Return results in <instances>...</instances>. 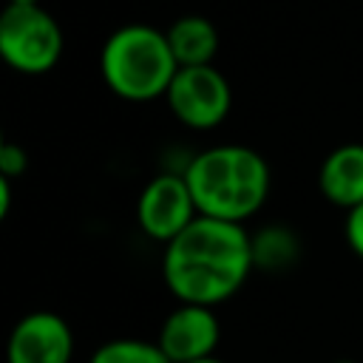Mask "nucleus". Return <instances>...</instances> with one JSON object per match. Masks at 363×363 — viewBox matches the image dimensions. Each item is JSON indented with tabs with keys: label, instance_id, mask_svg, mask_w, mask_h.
Listing matches in <instances>:
<instances>
[{
	"label": "nucleus",
	"instance_id": "obj_17",
	"mask_svg": "<svg viewBox=\"0 0 363 363\" xmlns=\"http://www.w3.org/2000/svg\"><path fill=\"white\" fill-rule=\"evenodd\" d=\"M193 363H224V360H218L216 354H210V357H201V360H193Z\"/></svg>",
	"mask_w": 363,
	"mask_h": 363
},
{
	"label": "nucleus",
	"instance_id": "obj_18",
	"mask_svg": "<svg viewBox=\"0 0 363 363\" xmlns=\"http://www.w3.org/2000/svg\"><path fill=\"white\" fill-rule=\"evenodd\" d=\"M335 363H354V360H335Z\"/></svg>",
	"mask_w": 363,
	"mask_h": 363
},
{
	"label": "nucleus",
	"instance_id": "obj_16",
	"mask_svg": "<svg viewBox=\"0 0 363 363\" xmlns=\"http://www.w3.org/2000/svg\"><path fill=\"white\" fill-rule=\"evenodd\" d=\"M14 6H40V0H9Z\"/></svg>",
	"mask_w": 363,
	"mask_h": 363
},
{
	"label": "nucleus",
	"instance_id": "obj_9",
	"mask_svg": "<svg viewBox=\"0 0 363 363\" xmlns=\"http://www.w3.org/2000/svg\"><path fill=\"white\" fill-rule=\"evenodd\" d=\"M318 187L323 199L340 210H352L363 201V145L349 142L335 147L318 170Z\"/></svg>",
	"mask_w": 363,
	"mask_h": 363
},
{
	"label": "nucleus",
	"instance_id": "obj_8",
	"mask_svg": "<svg viewBox=\"0 0 363 363\" xmlns=\"http://www.w3.org/2000/svg\"><path fill=\"white\" fill-rule=\"evenodd\" d=\"M213 309L216 306L204 303H179L176 309H170L159 326V349L173 363H193L210 357L221 337V326Z\"/></svg>",
	"mask_w": 363,
	"mask_h": 363
},
{
	"label": "nucleus",
	"instance_id": "obj_3",
	"mask_svg": "<svg viewBox=\"0 0 363 363\" xmlns=\"http://www.w3.org/2000/svg\"><path fill=\"white\" fill-rule=\"evenodd\" d=\"M179 62L170 51L167 34L130 23L116 28L99 51V74L105 85L128 102H150L167 94Z\"/></svg>",
	"mask_w": 363,
	"mask_h": 363
},
{
	"label": "nucleus",
	"instance_id": "obj_6",
	"mask_svg": "<svg viewBox=\"0 0 363 363\" xmlns=\"http://www.w3.org/2000/svg\"><path fill=\"white\" fill-rule=\"evenodd\" d=\"M199 216L196 199L182 170H164L153 176L136 199V221L153 241H173Z\"/></svg>",
	"mask_w": 363,
	"mask_h": 363
},
{
	"label": "nucleus",
	"instance_id": "obj_7",
	"mask_svg": "<svg viewBox=\"0 0 363 363\" xmlns=\"http://www.w3.org/2000/svg\"><path fill=\"white\" fill-rule=\"evenodd\" d=\"M74 332L57 312L37 309L23 315L6 343L9 363H71Z\"/></svg>",
	"mask_w": 363,
	"mask_h": 363
},
{
	"label": "nucleus",
	"instance_id": "obj_1",
	"mask_svg": "<svg viewBox=\"0 0 363 363\" xmlns=\"http://www.w3.org/2000/svg\"><path fill=\"white\" fill-rule=\"evenodd\" d=\"M252 269L250 230L210 216H196L162 252V278L179 303L218 306L244 286Z\"/></svg>",
	"mask_w": 363,
	"mask_h": 363
},
{
	"label": "nucleus",
	"instance_id": "obj_5",
	"mask_svg": "<svg viewBox=\"0 0 363 363\" xmlns=\"http://www.w3.org/2000/svg\"><path fill=\"white\" fill-rule=\"evenodd\" d=\"M170 113L190 130H210L221 125L233 108V88L227 77L210 65H184L176 71L167 94Z\"/></svg>",
	"mask_w": 363,
	"mask_h": 363
},
{
	"label": "nucleus",
	"instance_id": "obj_13",
	"mask_svg": "<svg viewBox=\"0 0 363 363\" xmlns=\"http://www.w3.org/2000/svg\"><path fill=\"white\" fill-rule=\"evenodd\" d=\"M26 167H28V153H26V147L17 145V142H3V145H0V176L17 179V176L26 173Z\"/></svg>",
	"mask_w": 363,
	"mask_h": 363
},
{
	"label": "nucleus",
	"instance_id": "obj_15",
	"mask_svg": "<svg viewBox=\"0 0 363 363\" xmlns=\"http://www.w3.org/2000/svg\"><path fill=\"white\" fill-rule=\"evenodd\" d=\"M11 182L14 179L0 176V218H6L9 210H11Z\"/></svg>",
	"mask_w": 363,
	"mask_h": 363
},
{
	"label": "nucleus",
	"instance_id": "obj_10",
	"mask_svg": "<svg viewBox=\"0 0 363 363\" xmlns=\"http://www.w3.org/2000/svg\"><path fill=\"white\" fill-rule=\"evenodd\" d=\"M164 34H167V43H170V51H173L179 68H184V65H210L216 51H218V31L201 14L179 17Z\"/></svg>",
	"mask_w": 363,
	"mask_h": 363
},
{
	"label": "nucleus",
	"instance_id": "obj_11",
	"mask_svg": "<svg viewBox=\"0 0 363 363\" xmlns=\"http://www.w3.org/2000/svg\"><path fill=\"white\" fill-rule=\"evenodd\" d=\"M252 238V264L255 269L284 272L301 255V238L286 224H264L261 230L250 233Z\"/></svg>",
	"mask_w": 363,
	"mask_h": 363
},
{
	"label": "nucleus",
	"instance_id": "obj_2",
	"mask_svg": "<svg viewBox=\"0 0 363 363\" xmlns=\"http://www.w3.org/2000/svg\"><path fill=\"white\" fill-rule=\"evenodd\" d=\"M184 179L196 199L199 216L244 224L269 196V164L247 145H213L184 164Z\"/></svg>",
	"mask_w": 363,
	"mask_h": 363
},
{
	"label": "nucleus",
	"instance_id": "obj_12",
	"mask_svg": "<svg viewBox=\"0 0 363 363\" xmlns=\"http://www.w3.org/2000/svg\"><path fill=\"white\" fill-rule=\"evenodd\" d=\"M88 363H173L156 340L142 337H116L102 343Z\"/></svg>",
	"mask_w": 363,
	"mask_h": 363
},
{
	"label": "nucleus",
	"instance_id": "obj_4",
	"mask_svg": "<svg viewBox=\"0 0 363 363\" xmlns=\"http://www.w3.org/2000/svg\"><path fill=\"white\" fill-rule=\"evenodd\" d=\"M0 54L20 74H45L62 57V28L43 6L9 3L0 14Z\"/></svg>",
	"mask_w": 363,
	"mask_h": 363
},
{
	"label": "nucleus",
	"instance_id": "obj_14",
	"mask_svg": "<svg viewBox=\"0 0 363 363\" xmlns=\"http://www.w3.org/2000/svg\"><path fill=\"white\" fill-rule=\"evenodd\" d=\"M346 244L357 258H363V201L346 210Z\"/></svg>",
	"mask_w": 363,
	"mask_h": 363
}]
</instances>
